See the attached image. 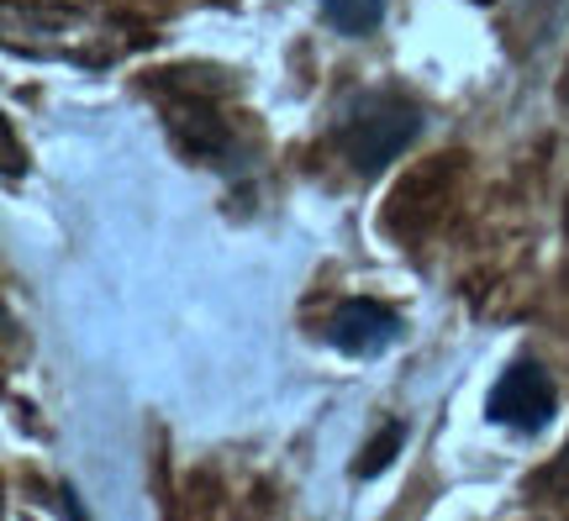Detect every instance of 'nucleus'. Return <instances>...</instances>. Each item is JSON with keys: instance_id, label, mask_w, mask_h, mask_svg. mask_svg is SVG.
Returning a JSON list of instances; mask_svg holds the SVG:
<instances>
[{"instance_id": "1", "label": "nucleus", "mask_w": 569, "mask_h": 521, "mask_svg": "<svg viewBox=\"0 0 569 521\" xmlns=\"http://www.w3.org/2000/svg\"><path fill=\"white\" fill-rule=\"evenodd\" d=\"M422 111L417 101L396 96V90H359L348 96V106L338 111V148L348 153V163L359 174H380L390 159L407 153V142L417 138Z\"/></svg>"}, {"instance_id": "2", "label": "nucleus", "mask_w": 569, "mask_h": 521, "mask_svg": "<svg viewBox=\"0 0 569 521\" xmlns=\"http://www.w3.org/2000/svg\"><path fill=\"white\" fill-rule=\"evenodd\" d=\"M559 411V395H553V380L543 374V363L517 359L507 363V374L496 380L486 401V421L507 427V432H543Z\"/></svg>"}, {"instance_id": "3", "label": "nucleus", "mask_w": 569, "mask_h": 521, "mask_svg": "<svg viewBox=\"0 0 569 521\" xmlns=\"http://www.w3.org/2000/svg\"><path fill=\"white\" fill-rule=\"evenodd\" d=\"M396 338H401V317L380 301H348V305H338V317L327 321V342L353 353V359L386 353Z\"/></svg>"}, {"instance_id": "4", "label": "nucleus", "mask_w": 569, "mask_h": 521, "mask_svg": "<svg viewBox=\"0 0 569 521\" xmlns=\"http://www.w3.org/2000/svg\"><path fill=\"white\" fill-rule=\"evenodd\" d=\"M322 17L343 38H369L386 17V0H322Z\"/></svg>"}, {"instance_id": "5", "label": "nucleus", "mask_w": 569, "mask_h": 521, "mask_svg": "<svg viewBox=\"0 0 569 521\" xmlns=\"http://www.w3.org/2000/svg\"><path fill=\"white\" fill-rule=\"evenodd\" d=\"M401 448H407V427H401V421H386V427H380V438H375L365 453L353 459V474H359V480H375V474H380V469H386Z\"/></svg>"}, {"instance_id": "6", "label": "nucleus", "mask_w": 569, "mask_h": 521, "mask_svg": "<svg viewBox=\"0 0 569 521\" xmlns=\"http://www.w3.org/2000/svg\"><path fill=\"white\" fill-rule=\"evenodd\" d=\"M549 484L559 490V495H569V442H565V453L549 463Z\"/></svg>"}]
</instances>
